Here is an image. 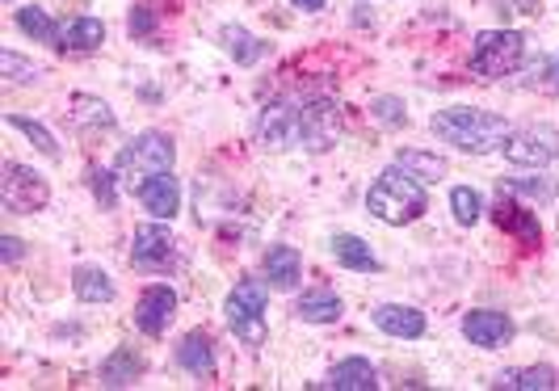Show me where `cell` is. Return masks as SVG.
Returning <instances> with one entry per match:
<instances>
[{
  "instance_id": "obj_1",
  "label": "cell",
  "mask_w": 559,
  "mask_h": 391,
  "mask_svg": "<svg viewBox=\"0 0 559 391\" xmlns=\"http://www.w3.org/2000/svg\"><path fill=\"white\" fill-rule=\"evenodd\" d=\"M433 135L459 152H472V156H484V152H497L504 147V140L513 135V127L504 122L501 114L492 110H476V106H454V110H438L429 118Z\"/></svg>"
},
{
  "instance_id": "obj_2",
  "label": "cell",
  "mask_w": 559,
  "mask_h": 391,
  "mask_svg": "<svg viewBox=\"0 0 559 391\" xmlns=\"http://www.w3.org/2000/svg\"><path fill=\"white\" fill-rule=\"evenodd\" d=\"M366 211L374 220H383V224L404 227L429 211V194H425L417 173H408L404 165H392L383 168L379 181L366 190Z\"/></svg>"
},
{
  "instance_id": "obj_3",
  "label": "cell",
  "mask_w": 559,
  "mask_h": 391,
  "mask_svg": "<svg viewBox=\"0 0 559 391\" xmlns=\"http://www.w3.org/2000/svg\"><path fill=\"white\" fill-rule=\"evenodd\" d=\"M526 59V38L518 29H484L472 47V72L484 81H501L513 76Z\"/></svg>"
},
{
  "instance_id": "obj_4",
  "label": "cell",
  "mask_w": 559,
  "mask_h": 391,
  "mask_svg": "<svg viewBox=\"0 0 559 391\" xmlns=\"http://www.w3.org/2000/svg\"><path fill=\"white\" fill-rule=\"evenodd\" d=\"M265 304H270V291L261 279H245L231 295H227V324L231 333L240 336L249 349L265 345Z\"/></svg>"
},
{
  "instance_id": "obj_5",
  "label": "cell",
  "mask_w": 559,
  "mask_h": 391,
  "mask_svg": "<svg viewBox=\"0 0 559 391\" xmlns=\"http://www.w3.org/2000/svg\"><path fill=\"white\" fill-rule=\"evenodd\" d=\"M173 161H177V147H173L165 131H143L118 152V168L122 173H140V177L173 173Z\"/></svg>"
},
{
  "instance_id": "obj_6",
  "label": "cell",
  "mask_w": 559,
  "mask_h": 391,
  "mask_svg": "<svg viewBox=\"0 0 559 391\" xmlns=\"http://www.w3.org/2000/svg\"><path fill=\"white\" fill-rule=\"evenodd\" d=\"M0 202L13 211V215H34L51 202V186L26 165H4L0 177Z\"/></svg>"
},
{
  "instance_id": "obj_7",
  "label": "cell",
  "mask_w": 559,
  "mask_h": 391,
  "mask_svg": "<svg viewBox=\"0 0 559 391\" xmlns=\"http://www.w3.org/2000/svg\"><path fill=\"white\" fill-rule=\"evenodd\" d=\"M504 161L509 165H522V168H547L551 161H559V135L551 127H522L504 140Z\"/></svg>"
},
{
  "instance_id": "obj_8",
  "label": "cell",
  "mask_w": 559,
  "mask_h": 391,
  "mask_svg": "<svg viewBox=\"0 0 559 391\" xmlns=\"http://www.w3.org/2000/svg\"><path fill=\"white\" fill-rule=\"evenodd\" d=\"M131 261L147 270V274H165L168 265L177 261V240L165 224H143L135 227V240H131Z\"/></svg>"
},
{
  "instance_id": "obj_9",
  "label": "cell",
  "mask_w": 559,
  "mask_h": 391,
  "mask_svg": "<svg viewBox=\"0 0 559 391\" xmlns=\"http://www.w3.org/2000/svg\"><path fill=\"white\" fill-rule=\"evenodd\" d=\"M257 140L265 143V147H274V152L290 147L295 140H304V110H295L286 102L265 106L261 118H257Z\"/></svg>"
},
{
  "instance_id": "obj_10",
  "label": "cell",
  "mask_w": 559,
  "mask_h": 391,
  "mask_svg": "<svg viewBox=\"0 0 559 391\" xmlns=\"http://www.w3.org/2000/svg\"><path fill=\"white\" fill-rule=\"evenodd\" d=\"M173 316H177V291L156 282V286L143 291L140 304H135V329L147 336H160L173 324Z\"/></svg>"
},
{
  "instance_id": "obj_11",
  "label": "cell",
  "mask_w": 559,
  "mask_h": 391,
  "mask_svg": "<svg viewBox=\"0 0 559 391\" xmlns=\"http://www.w3.org/2000/svg\"><path fill=\"white\" fill-rule=\"evenodd\" d=\"M463 336L479 349H501L513 341V320L497 308H479L463 316Z\"/></svg>"
},
{
  "instance_id": "obj_12",
  "label": "cell",
  "mask_w": 559,
  "mask_h": 391,
  "mask_svg": "<svg viewBox=\"0 0 559 391\" xmlns=\"http://www.w3.org/2000/svg\"><path fill=\"white\" fill-rule=\"evenodd\" d=\"M140 202L156 220H173L181 211V181L173 173H152L140 181Z\"/></svg>"
},
{
  "instance_id": "obj_13",
  "label": "cell",
  "mask_w": 559,
  "mask_h": 391,
  "mask_svg": "<svg viewBox=\"0 0 559 391\" xmlns=\"http://www.w3.org/2000/svg\"><path fill=\"white\" fill-rule=\"evenodd\" d=\"M336 127H341V114H336L333 102H311V106H304V143L308 147L324 152L336 140Z\"/></svg>"
},
{
  "instance_id": "obj_14",
  "label": "cell",
  "mask_w": 559,
  "mask_h": 391,
  "mask_svg": "<svg viewBox=\"0 0 559 391\" xmlns=\"http://www.w3.org/2000/svg\"><path fill=\"white\" fill-rule=\"evenodd\" d=\"M299 279H304V257H299V249L274 245V249L265 252V282L274 291H295Z\"/></svg>"
},
{
  "instance_id": "obj_15",
  "label": "cell",
  "mask_w": 559,
  "mask_h": 391,
  "mask_svg": "<svg viewBox=\"0 0 559 391\" xmlns=\"http://www.w3.org/2000/svg\"><path fill=\"white\" fill-rule=\"evenodd\" d=\"M374 324L388 336H408V341H417L425 333V316L417 308H408V304H383V308H374Z\"/></svg>"
},
{
  "instance_id": "obj_16",
  "label": "cell",
  "mask_w": 559,
  "mask_h": 391,
  "mask_svg": "<svg viewBox=\"0 0 559 391\" xmlns=\"http://www.w3.org/2000/svg\"><path fill=\"white\" fill-rule=\"evenodd\" d=\"M497 224H501V232H513L522 245H538V240H543V227L534 220V211L518 206L513 198H504V194H501V202H497Z\"/></svg>"
},
{
  "instance_id": "obj_17",
  "label": "cell",
  "mask_w": 559,
  "mask_h": 391,
  "mask_svg": "<svg viewBox=\"0 0 559 391\" xmlns=\"http://www.w3.org/2000/svg\"><path fill=\"white\" fill-rule=\"evenodd\" d=\"M177 366L194 379H211L215 375V354H211V336L190 333L181 345H177Z\"/></svg>"
},
{
  "instance_id": "obj_18",
  "label": "cell",
  "mask_w": 559,
  "mask_h": 391,
  "mask_svg": "<svg viewBox=\"0 0 559 391\" xmlns=\"http://www.w3.org/2000/svg\"><path fill=\"white\" fill-rule=\"evenodd\" d=\"M333 257H336V265H345V270H358V274H370V270H379V257H374V249L366 245L362 236H349V232L333 236Z\"/></svg>"
},
{
  "instance_id": "obj_19",
  "label": "cell",
  "mask_w": 559,
  "mask_h": 391,
  "mask_svg": "<svg viewBox=\"0 0 559 391\" xmlns=\"http://www.w3.org/2000/svg\"><path fill=\"white\" fill-rule=\"evenodd\" d=\"M329 388H336V391H374V388H379V375H374V366L366 363V358H345V363L333 366Z\"/></svg>"
},
{
  "instance_id": "obj_20",
  "label": "cell",
  "mask_w": 559,
  "mask_h": 391,
  "mask_svg": "<svg viewBox=\"0 0 559 391\" xmlns=\"http://www.w3.org/2000/svg\"><path fill=\"white\" fill-rule=\"evenodd\" d=\"M72 291H76V299L81 304H110L114 299V282L106 270H97V265H81L76 274H72Z\"/></svg>"
},
{
  "instance_id": "obj_21",
  "label": "cell",
  "mask_w": 559,
  "mask_h": 391,
  "mask_svg": "<svg viewBox=\"0 0 559 391\" xmlns=\"http://www.w3.org/2000/svg\"><path fill=\"white\" fill-rule=\"evenodd\" d=\"M341 299H336L333 291H308L299 304H295V316L299 320H308V324H336L341 320Z\"/></svg>"
},
{
  "instance_id": "obj_22",
  "label": "cell",
  "mask_w": 559,
  "mask_h": 391,
  "mask_svg": "<svg viewBox=\"0 0 559 391\" xmlns=\"http://www.w3.org/2000/svg\"><path fill=\"white\" fill-rule=\"evenodd\" d=\"M559 379L551 366H526V370H501L497 375V388H513V391H551Z\"/></svg>"
},
{
  "instance_id": "obj_23",
  "label": "cell",
  "mask_w": 559,
  "mask_h": 391,
  "mask_svg": "<svg viewBox=\"0 0 559 391\" xmlns=\"http://www.w3.org/2000/svg\"><path fill=\"white\" fill-rule=\"evenodd\" d=\"M140 370H143V358L135 349H118V354H110L102 363V383L106 388H127V383H135Z\"/></svg>"
},
{
  "instance_id": "obj_24",
  "label": "cell",
  "mask_w": 559,
  "mask_h": 391,
  "mask_svg": "<svg viewBox=\"0 0 559 391\" xmlns=\"http://www.w3.org/2000/svg\"><path fill=\"white\" fill-rule=\"evenodd\" d=\"M106 43V26L97 22V17H76L72 26L63 29V51H93V47H102Z\"/></svg>"
},
{
  "instance_id": "obj_25",
  "label": "cell",
  "mask_w": 559,
  "mask_h": 391,
  "mask_svg": "<svg viewBox=\"0 0 559 391\" xmlns=\"http://www.w3.org/2000/svg\"><path fill=\"white\" fill-rule=\"evenodd\" d=\"M224 47H227V56L236 59V63H245V68L265 56V43L252 38L245 26H224Z\"/></svg>"
},
{
  "instance_id": "obj_26",
  "label": "cell",
  "mask_w": 559,
  "mask_h": 391,
  "mask_svg": "<svg viewBox=\"0 0 559 391\" xmlns=\"http://www.w3.org/2000/svg\"><path fill=\"white\" fill-rule=\"evenodd\" d=\"M72 106H76V110H72V122H76L81 131H114V114L106 102H97V97H76Z\"/></svg>"
},
{
  "instance_id": "obj_27",
  "label": "cell",
  "mask_w": 559,
  "mask_h": 391,
  "mask_svg": "<svg viewBox=\"0 0 559 391\" xmlns=\"http://www.w3.org/2000/svg\"><path fill=\"white\" fill-rule=\"evenodd\" d=\"M395 165H404L408 173H417L420 181H438V177L447 173V161H442V156H429V152H417V147H404V152L395 156Z\"/></svg>"
},
{
  "instance_id": "obj_28",
  "label": "cell",
  "mask_w": 559,
  "mask_h": 391,
  "mask_svg": "<svg viewBox=\"0 0 559 391\" xmlns=\"http://www.w3.org/2000/svg\"><path fill=\"white\" fill-rule=\"evenodd\" d=\"M9 127H17L22 135H26L43 156H51V161H59V143H56V135L43 127V122H34V118H22V114H9Z\"/></svg>"
},
{
  "instance_id": "obj_29",
  "label": "cell",
  "mask_w": 559,
  "mask_h": 391,
  "mask_svg": "<svg viewBox=\"0 0 559 391\" xmlns=\"http://www.w3.org/2000/svg\"><path fill=\"white\" fill-rule=\"evenodd\" d=\"M450 211H454V220L463 227L479 224V215H484V198L472 190V186H454L450 190Z\"/></svg>"
},
{
  "instance_id": "obj_30",
  "label": "cell",
  "mask_w": 559,
  "mask_h": 391,
  "mask_svg": "<svg viewBox=\"0 0 559 391\" xmlns=\"http://www.w3.org/2000/svg\"><path fill=\"white\" fill-rule=\"evenodd\" d=\"M17 26L26 29L29 38H38V43H56V38H59L56 22H51V17H47V9H38V4L17 9Z\"/></svg>"
},
{
  "instance_id": "obj_31",
  "label": "cell",
  "mask_w": 559,
  "mask_h": 391,
  "mask_svg": "<svg viewBox=\"0 0 559 391\" xmlns=\"http://www.w3.org/2000/svg\"><path fill=\"white\" fill-rule=\"evenodd\" d=\"M0 72H4L9 81H17V84L38 81V68H34L29 59L17 56V51H0Z\"/></svg>"
},
{
  "instance_id": "obj_32",
  "label": "cell",
  "mask_w": 559,
  "mask_h": 391,
  "mask_svg": "<svg viewBox=\"0 0 559 391\" xmlns=\"http://www.w3.org/2000/svg\"><path fill=\"white\" fill-rule=\"evenodd\" d=\"M370 114H374L383 127H404V122H408V110H404V102H400V97H374Z\"/></svg>"
},
{
  "instance_id": "obj_33",
  "label": "cell",
  "mask_w": 559,
  "mask_h": 391,
  "mask_svg": "<svg viewBox=\"0 0 559 391\" xmlns=\"http://www.w3.org/2000/svg\"><path fill=\"white\" fill-rule=\"evenodd\" d=\"M88 177H93V194H97V202H102V211H114V202H118V194H114V173L93 168Z\"/></svg>"
},
{
  "instance_id": "obj_34",
  "label": "cell",
  "mask_w": 559,
  "mask_h": 391,
  "mask_svg": "<svg viewBox=\"0 0 559 391\" xmlns=\"http://www.w3.org/2000/svg\"><path fill=\"white\" fill-rule=\"evenodd\" d=\"M501 190H526V194H538V198H551L556 194V186L551 181H509Z\"/></svg>"
},
{
  "instance_id": "obj_35",
  "label": "cell",
  "mask_w": 559,
  "mask_h": 391,
  "mask_svg": "<svg viewBox=\"0 0 559 391\" xmlns=\"http://www.w3.org/2000/svg\"><path fill=\"white\" fill-rule=\"evenodd\" d=\"M0 245H4V261H9V265H13V261H22V240H17V236H4V240H0Z\"/></svg>"
},
{
  "instance_id": "obj_36",
  "label": "cell",
  "mask_w": 559,
  "mask_h": 391,
  "mask_svg": "<svg viewBox=\"0 0 559 391\" xmlns=\"http://www.w3.org/2000/svg\"><path fill=\"white\" fill-rule=\"evenodd\" d=\"M152 29V13L140 9V13H131V34H147Z\"/></svg>"
},
{
  "instance_id": "obj_37",
  "label": "cell",
  "mask_w": 559,
  "mask_h": 391,
  "mask_svg": "<svg viewBox=\"0 0 559 391\" xmlns=\"http://www.w3.org/2000/svg\"><path fill=\"white\" fill-rule=\"evenodd\" d=\"M295 9H308V13H316V9H324V0H290Z\"/></svg>"
},
{
  "instance_id": "obj_38",
  "label": "cell",
  "mask_w": 559,
  "mask_h": 391,
  "mask_svg": "<svg viewBox=\"0 0 559 391\" xmlns=\"http://www.w3.org/2000/svg\"><path fill=\"white\" fill-rule=\"evenodd\" d=\"M551 81H556V84H559V56H556V59H551Z\"/></svg>"
}]
</instances>
